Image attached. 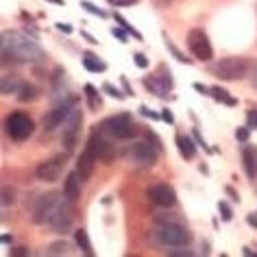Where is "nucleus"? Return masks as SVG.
<instances>
[{"instance_id":"f257e3e1","label":"nucleus","mask_w":257,"mask_h":257,"mask_svg":"<svg viewBox=\"0 0 257 257\" xmlns=\"http://www.w3.org/2000/svg\"><path fill=\"white\" fill-rule=\"evenodd\" d=\"M3 57L5 59H11V61H20V63H27V61H40L44 59V50L37 46V44L27 37L20 31H5L3 33Z\"/></svg>"},{"instance_id":"f03ea898","label":"nucleus","mask_w":257,"mask_h":257,"mask_svg":"<svg viewBox=\"0 0 257 257\" xmlns=\"http://www.w3.org/2000/svg\"><path fill=\"white\" fill-rule=\"evenodd\" d=\"M153 237H155L157 244H162V246H188L192 235L190 231L181 227L179 222H159L155 229H153Z\"/></svg>"},{"instance_id":"7ed1b4c3","label":"nucleus","mask_w":257,"mask_h":257,"mask_svg":"<svg viewBox=\"0 0 257 257\" xmlns=\"http://www.w3.org/2000/svg\"><path fill=\"white\" fill-rule=\"evenodd\" d=\"M250 70H253V66H250V61L244 59V57H224V59H220L211 68V72L222 81H240Z\"/></svg>"},{"instance_id":"20e7f679","label":"nucleus","mask_w":257,"mask_h":257,"mask_svg":"<svg viewBox=\"0 0 257 257\" xmlns=\"http://www.w3.org/2000/svg\"><path fill=\"white\" fill-rule=\"evenodd\" d=\"M100 128L115 140H131V138L138 136V124L133 122V118L128 113L111 115V118H107L102 122Z\"/></svg>"},{"instance_id":"39448f33","label":"nucleus","mask_w":257,"mask_h":257,"mask_svg":"<svg viewBox=\"0 0 257 257\" xmlns=\"http://www.w3.org/2000/svg\"><path fill=\"white\" fill-rule=\"evenodd\" d=\"M61 205H63L61 194L50 192V194L40 196V201H37L35 209H33V222L35 224H50V220L55 218V214L59 211Z\"/></svg>"},{"instance_id":"423d86ee","label":"nucleus","mask_w":257,"mask_h":257,"mask_svg":"<svg viewBox=\"0 0 257 257\" xmlns=\"http://www.w3.org/2000/svg\"><path fill=\"white\" fill-rule=\"evenodd\" d=\"M5 126H7V133L14 140H18V142H22V140H27L31 138V133H33V120L29 118L27 113H22V111H14L7 118V122H5Z\"/></svg>"},{"instance_id":"0eeeda50","label":"nucleus","mask_w":257,"mask_h":257,"mask_svg":"<svg viewBox=\"0 0 257 257\" xmlns=\"http://www.w3.org/2000/svg\"><path fill=\"white\" fill-rule=\"evenodd\" d=\"M87 151H92L94 153V157L96 159H100V162H113V157H115V149H113V144L109 142V140L105 138V131H94L92 136H89L87 140V146H85Z\"/></svg>"},{"instance_id":"6e6552de","label":"nucleus","mask_w":257,"mask_h":257,"mask_svg":"<svg viewBox=\"0 0 257 257\" xmlns=\"http://www.w3.org/2000/svg\"><path fill=\"white\" fill-rule=\"evenodd\" d=\"M188 48L190 53L201 61H209L214 57V50H211V44H209V37L203 29H192L188 33Z\"/></svg>"},{"instance_id":"1a4fd4ad","label":"nucleus","mask_w":257,"mask_h":257,"mask_svg":"<svg viewBox=\"0 0 257 257\" xmlns=\"http://www.w3.org/2000/svg\"><path fill=\"white\" fill-rule=\"evenodd\" d=\"M131 159L136 162L138 166H144V168H151V166L157 164V155H159V149L155 144H151L149 140H140L131 146Z\"/></svg>"},{"instance_id":"9d476101","label":"nucleus","mask_w":257,"mask_h":257,"mask_svg":"<svg viewBox=\"0 0 257 257\" xmlns=\"http://www.w3.org/2000/svg\"><path fill=\"white\" fill-rule=\"evenodd\" d=\"M66 170V157L63 155H55L46 159V162H42L40 166H37L35 175L40 181H46V183H55L57 179L61 177V172Z\"/></svg>"},{"instance_id":"9b49d317","label":"nucleus","mask_w":257,"mask_h":257,"mask_svg":"<svg viewBox=\"0 0 257 257\" xmlns=\"http://www.w3.org/2000/svg\"><path fill=\"white\" fill-rule=\"evenodd\" d=\"M146 196H149L151 203H155L157 207H172L177 203V192L166 183H157V185H151L146 190Z\"/></svg>"},{"instance_id":"f8f14e48","label":"nucleus","mask_w":257,"mask_h":257,"mask_svg":"<svg viewBox=\"0 0 257 257\" xmlns=\"http://www.w3.org/2000/svg\"><path fill=\"white\" fill-rule=\"evenodd\" d=\"M81 120H83V113L81 109H74L72 113L68 115L66 120V126H63V146H66V151H72L76 140H79V128H81Z\"/></svg>"},{"instance_id":"ddd939ff","label":"nucleus","mask_w":257,"mask_h":257,"mask_svg":"<svg viewBox=\"0 0 257 257\" xmlns=\"http://www.w3.org/2000/svg\"><path fill=\"white\" fill-rule=\"evenodd\" d=\"M50 227H53L55 233H68V229L72 227V209H70V201H68V198L63 201L59 211H57L55 218L50 220Z\"/></svg>"},{"instance_id":"4468645a","label":"nucleus","mask_w":257,"mask_h":257,"mask_svg":"<svg viewBox=\"0 0 257 257\" xmlns=\"http://www.w3.org/2000/svg\"><path fill=\"white\" fill-rule=\"evenodd\" d=\"M72 105H74V100H68V102H63V105L55 107L50 113L44 115V128H46V131H53V128L59 126L61 122L66 120L70 113H72V111H70V109H72Z\"/></svg>"},{"instance_id":"2eb2a0df","label":"nucleus","mask_w":257,"mask_h":257,"mask_svg":"<svg viewBox=\"0 0 257 257\" xmlns=\"http://www.w3.org/2000/svg\"><path fill=\"white\" fill-rule=\"evenodd\" d=\"M144 85L149 87L155 96H166V94H168V89L172 87V81H170L168 74L164 76V68H162V70H159V74L146 76V79H144Z\"/></svg>"},{"instance_id":"dca6fc26","label":"nucleus","mask_w":257,"mask_h":257,"mask_svg":"<svg viewBox=\"0 0 257 257\" xmlns=\"http://www.w3.org/2000/svg\"><path fill=\"white\" fill-rule=\"evenodd\" d=\"M94 162H96V157H94V153L92 151H83L79 159H76V172H79V177L83 179V181H87L89 177H92V172H94Z\"/></svg>"},{"instance_id":"f3484780","label":"nucleus","mask_w":257,"mask_h":257,"mask_svg":"<svg viewBox=\"0 0 257 257\" xmlns=\"http://www.w3.org/2000/svg\"><path fill=\"white\" fill-rule=\"evenodd\" d=\"M79 172H72V175L66 177V183H63V196L68 198L70 203L79 201L81 198V185H79Z\"/></svg>"},{"instance_id":"a211bd4d","label":"nucleus","mask_w":257,"mask_h":257,"mask_svg":"<svg viewBox=\"0 0 257 257\" xmlns=\"http://www.w3.org/2000/svg\"><path fill=\"white\" fill-rule=\"evenodd\" d=\"M40 87H35L33 83H22L20 89H18V100L20 102H33L40 98Z\"/></svg>"},{"instance_id":"6ab92c4d","label":"nucleus","mask_w":257,"mask_h":257,"mask_svg":"<svg viewBox=\"0 0 257 257\" xmlns=\"http://www.w3.org/2000/svg\"><path fill=\"white\" fill-rule=\"evenodd\" d=\"M244 170H246V175L250 179H255L257 177V153L253 149H244Z\"/></svg>"},{"instance_id":"aec40b11","label":"nucleus","mask_w":257,"mask_h":257,"mask_svg":"<svg viewBox=\"0 0 257 257\" xmlns=\"http://www.w3.org/2000/svg\"><path fill=\"white\" fill-rule=\"evenodd\" d=\"M177 146H179V153H181L185 159H192V157L196 155V146L192 144V140H190V138L179 136V138H177Z\"/></svg>"},{"instance_id":"412c9836","label":"nucleus","mask_w":257,"mask_h":257,"mask_svg":"<svg viewBox=\"0 0 257 257\" xmlns=\"http://www.w3.org/2000/svg\"><path fill=\"white\" fill-rule=\"evenodd\" d=\"M74 242H76V246H79L85 255H92L94 250H92V242H89V235H87V231H74Z\"/></svg>"},{"instance_id":"4be33fe9","label":"nucleus","mask_w":257,"mask_h":257,"mask_svg":"<svg viewBox=\"0 0 257 257\" xmlns=\"http://www.w3.org/2000/svg\"><path fill=\"white\" fill-rule=\"evenodd\" d=\"M209 94L214 96L216 100L224 102V105H235V98H231V96L227 94V89H222V87H211V89H209Z\"/></svg>"},{"instance_id":"5701e85b","label":"nucleus","mask_w":257,"mask_h":257,"mask_svg":"<svg viewBox=\"0 0 257 257\" xmlns=\"http://www.w3.org/2000/svg\"><path fill=\"white\" fill-rule=\"evenodd\" d=\"M20 85L22 83L18 81V79H14V76H5L3 79V94H14V92H18V89H20Z\"/></svg>"},{"instance_id":"b1692460","label":"nucleus","mask_w":257,"mask_h":257,"mask_svg":"<svg viewBox=\"0 0 257 257\" xmlns=\"http://www.w3.org/2000/svg\"><path fill=\"white\" fill-rule=\"evenodd\" d=\"M83 66H85L87 70H92V72H96V70H98V72H102V70L107 68L105 63L98 61V59H94L92 55H85V59H83Z\"/></svg>"},{"instance_id":"393cba45","label":"nucleus","mask_w":257,"mask_h":257,"mask_svg":"<svg viewBox=\"0 0 257 257\" xmlns=\"http://www.w3.org/2000/svg\"><path fill=\"white\" fill-rule=\"evenodd\" d=\"M85 94H87V100H89V107L96 111V107H100V98H98V92L94 89V85H85Z\"/></svg>"},{"instance_id":"a878e982","label":"nucleus","mask_w":257,"mask_h":257,"mask_svg":"<svg viewBox=\"0 0 257 257\" xmlns=\"http://www.w3.org/2000/svg\"><path fill=\"white\" fill-rule=\"evenodd\" d=\"M68 242H55V244H50V248H48V255H66L68 253Z\"/></svg>"},{"instance_id":"bb28decb","label":"nucleus","mask_w":257,"mask_h":257,"mask_svg":"<svg viewBox=\"0 0 257 257\" xmlns=\"http://www.w3.org/2000/svg\"><path fill=\"white\" fill-rule=\"evenodd\" d=\"M81 7L85 9V11H89V14H96L98 18H105V16H107V14H105V11H102V9L94 7V5H92V3H87V0H83V3H81Z\"/></svg>"},{"instance_id":"cd10ccee","label":"nucleus","mask_w":257,"mask_h":257,"mask_svg":"<svg viewBox=\"0 0 257 257\" xmlns=\"http://www.w3.org/2000/svg\"><path fill=\"white\" fill-rule=\"evenodd\" d=\"M166 46H168V48H170V53H172V55H175V57H177V59H179V61H183V63H190V59H188V57H183V53H179V50H177V46H175V44H172V42L168 40V37H166Z\"/></svg>"},{"instance_id":"c85d7f7f","label":"nucleus","mask_w":257,"mask_h":257,"mask_svg":"<svg viewBox=\"0 0 257 257\" xmlns=\"http://www.w3.org/2000/svg\"><path fill=\"white\" fill-rule=\"evenodd\" d=\"M115 22H120V24H122V27H124V29L128 31V33H131L133 37H136V40H142V35H140V33H138V31H136V29H131V27H128V24H126V20H124V18L115 16Z\"/></svg>"},{"instance_id":"c756f323","label":"nucleus","mask_w":257,"mask_h":257,"mask_svg":"<svg viewBox=\"0 0 257 257\" xmlns=\"http://www.w3.org/2000/svg\"><path fill=\"white\" fill-rule=\"evenodd\" d=\"M102 87H105V92L109 94V96H113V98H124V94H122V92H118V89H115L113 85H111V83H105V85H102Z\"/></svg>"},{"instance_id":"7c9ffc66","label":"nucleus","mask_w":257,"mask_h":257,"mask_svg":"<svg viewBox=\"0 0 257 257\" xmlns=\"http://www.w3.org/2000/svg\"><path fill=\"white\" fill-rule=\"evenodd\" d=\"M218 207H220V211H222V220H231L233 218V214H231V209H229V205L227 203H218Z\"/></svg>"},{"instance_id":"2f4dec72","label":"nucleus","mask_w":257,"mask_h":257,"mask_svg":"<svg viewBox=\"0 0 257 257\" xmlns=\"http://www.w3.org/2000/svg\"><path fill=\"white\" fill-rule=\"evenodd\" d=\"M109 5H113V7H131V5H136L138 0H107Z\"/></svg>"},{"instance_id":"473e14b6","label":"nucleus","mask_w":257,"mask_h":257,"mask_svg":"<svg viewBox=\"0 0 257 257\" xmlns=\"http://www.w3.org/2000/svg\"><path fill=\"white\" fill-rule=\"evenodd\" d=\"M14 201H16V198H14V192L5 188V190H3V205H11Z\"/></svg>"},{"instance_id":"72a5a7b5","label":"nucleus","mask_w":257,"mask_h":257,"mask_svg":"<svg viewBox=\"0 0 257 257\" xmlns=\"http://www.w3.org/2000/svg\"><path fill=\"white\" fill-rule=\"evenodd\" d=\"M133 59H136V66L138 68H149V59H146V57L144 55H136V57H133Z\"/></svg>"},{"instance_id":"f704fd0d","label":"nucleus","mask_w":257,"mask_h":257,"mask_svg":"<svg viewBox=\"0 0 257 257\" xmlns=\"http://www.w3.org/2000/svg\"><path fill=\"white\" fill-rule=\"evenodd\" d=\"M11 255H16V257H24V255H29V248H27V246H16L14 250H11Z\"/></svg>"},{"instance_id":"c9c22d12","label":"nucleus","mask_w":257,"mask_h":257,"mask_svg":"<svg viewBox=\"0 0 257 257\" xmlns=\"http://www.w3.org/2000/svg\"><path fill=\"white\" fill-rule=\"evenodd\" d=\"M235 138L240 140V142H246V140H248V128H240V131L235 133Z\"/></svg>"},{"instance_id":"e433bc0d","label":"nucleus","mask_w":257,"mask_h":257,"mask_svg":"<svg viewBox=\"0 0 257 257\" xmlns=\"http://www.w3.org/2000/svg\"><path fill=\"white\" fill-rule=\"evenodd\" d=\"M248 126L250 128H257V111H250L248 113Z\"/></svg>"},{"instance_id":"4c0bfd02","label":"nucleus","mask_w":257,"mask_h":257,"mask_svg":"<svg viewBox=\"0 0 257 257\" xmlns=\"http://www.w3.org/2000/svg\"><path fill=\"white\" fill-rule=\"evenodd\" d=\"M111 33H113L115 37H118L120 42H126V33H124V31H120V29H111Z\"/></svg>"},{"instance_id":"58836bf2","label":"nucleus","mask_w":257,"mask_h":257,"mask_svg":"<svg viewBox=\"0 0 257 257\" xmlns=\"http://www.w3.org/2000/svg\"><path fill=\"white\" fill-rule=\"evenodd\" d=\"M250 85L257 89V66L253 68V72H250Z\"/></svg>"},{"instance_id":"ea45409f","label":"nucleus","mask_w":257,"mask_h":257,"mask_svg":"<svg viewBox=\"0 0 257 257\" xmlns=\"http://www.w3.org/2000/svg\"><path fill=\"white\" fill-rule=\"evenodd\" d=\"M246 222H248V224H253V227H257V214H255V211L246 216Z\"/></svg>"},{"instance_id":"a19ab883","label":"nucleus","mask_w":257,"mask_h":257,"mask_svg":"<svg viewBox=\"0 0 257 257\" xmlns=\"http://www.w3.org/2000/svg\"><path fill=\"white\" fill-rule=\"evenodd\" d=\"M194 89H196V92H201V94H209V89L205 85H201V83H194Z\"/></svg>"},{"instance_id":"79ce46f5","label":"nucleus","mask_w":257,"mask_h":257,"mask_svg":"<svg viewBox=\"0 0 257 257\" xmlns=\"http://www.w3.org/2000/svg\"><path fill=\"white\" fill-rule=\"evenodd\" d=\"M57 29H59V31H63V33H72V29H70L68 24H57Z\"/></svg>"},{"instance_id":"37998d69","label":"nucleus","mask_w":257,"mask_h":257,"mask_svg":"<svg viewBox=\"0 0 257 257\" xmlns=\"http://www.w3.org/2000/svg\"><path fill=\"white\" fill-rule=\"evenodd\" d=\"M162 118H164V120H168V122H172V120H175V118H172V113L168 111V109H164V113H162Z\"/></svg>"},{"instance_id":"c03bdc74","label":"nucleus","mask_w":257,"mask_h":257,"mask_svg":"<svg viewBox=\"0 0 257 257\" xmlns=\"http://www.w3.org/2000/svg\"><path fill=\"white\" fill-rule=\"evenodd\" d=\"M140 111H142V115H149V118H157V115H155V113H151L146 107H142V109H140Z\"/></svg>"},{"instance_id":"a18cd8bd","label":"nucleus","mask_w":257,"mask_h":257,"mask_svg":"<svg viewBox=\"0 0 257 257\" xmlns=\"http://www.w3.org/2000/svg\"><path fill=\"white\" fill-rule=\"evenodd\" d=\"M170 3H172V0H157V5H166V7H168Z\"/></svg>"},{"instance_id":"49530a36","label":"nucleus","mask_w":257,"mask_h":257,"mask_svg":"<svg viewBox=\"0 0 257 257\" xmlns=\"http://www.w3.org/2000/svg\"><path fill=\"white\" fill-rule=\"evenodd\" d=\"M50 3H53V5H59V7H61V5H63V0H50Z\"/></svg>"}]
</instances>
